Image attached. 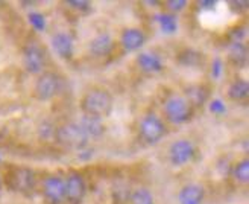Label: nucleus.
Masks as SVG:
<instances>
[{
	"label": "nucleus",
	"mask_w": 249,
	"mask_h": 204,
	"mask_svg": "<svg viewBox=\"0 0 249 204\" xmlns=\"http://www.w3.org/2000/svg\"><path fill=\"white\" fill-rule=\"evenodd\" d=\"M181 62L184 66H197L201 62V54L195 52L192 49H187L184 54H181Z\"/></svg>",
	"instance_id": "23"
},
{
	"label": "nucleus",
	"mask_w": 249,
	"mask_h": 204,
	"mask_svg": "<svg viewBox=\"0 0 249 204\" xmlns=\"http://www.w3.org/2000/svg\"><path fill=\"white\" fill-rule=\"evenodd\" d=\"M56 142L70 149H84L89 145V137L82 131L78 122H69L62 123L55 130Z\"/></svg>",
	"instance_id": "2"
},
{
	"label": "nucleus",
	"mask_w": 249,
	"mask_h": 204,
	"mask_svg": "<svg viewBox=\"0 0 249 204\" xmlns=\"http://www.w3.org/2000/svg\"><path fill=\"white\" fill-rule=\"evenodd\" d=\"M131 204H155V200L149 189L137 187L131 194Z\"/></svg>",
	"instance_id": "22"
},
{
	"label": "nucleus",
	"mask_w": 249,
	"mask_h": 204,
	"mask_svg": "<svg viewBox=\"0 0 249 204\" xmlns=\"http://www.w3.org/2000/svg\"><path fill=\"white\" fill-rule=\"evenodd\" d=\"M2 186H3V177L0 174V189H2Z\"/></svg>",
	"instance_id": "30"
},
{
	"label": "nucleus",
	"mask_w": 249,
	"mask_h": 204,
	"mask_svg": "<svg viewBox=\"0 0 249 204\" xmlns=\"http://www.w3.org/2000/svg\"><path fill=\"white\" fill-rule=\"evenodd\" d=\"M155 19L164 34H173L178 29V20L170 12H160V14L155 16Z\"/></svg>",
	"instance_id": "20"
},
{
	"label": "nucleus",
	"mask_w": 249,
	"mask_h": 204,
	"mask_svg": "<svg viewBox=\"0 0 249 204\" xmlns=\"http://www.w3.org/2000/svg\"><path fill=\"white\" fill-rule=\"evenodd\" d=\"M79 126L82 128V131L87 134V137H101L105 133V123L102 119L99 118H93V116H84L81 118V121L78 122Z\"/></svg>",
	"instance_id": "17"
},
{
	"label": "nucleus",
	"mask_w": 249,
	"mask_h": 204,
	"mask_svg": "<svg viewBox=\"0 0 249 204\" xmlns=\"http://www.w3.org/2000/svg\"><path fill=\"white\" fill-rule=\"evenodd\" d=\"M139 134L147 145H157L167 134V128L160 116L155 113H147L139 123Z\"/></svg>",
	"instance_id": "3"
},
{
	"label": "nucleus",
	"mask_w": 249,
	"mask_h": 204,
	"mask_svg": "<svg viewBox=\"0 0 249 204\" xmlns=\"http://www.w3.org/2000/svg\"><path fill=\"white\" fill-rule=\"evenodd\" d=\"M210 110H211V113H214V114H223L227 111V107H225V104H223V101L222 99H214V101H211L210 102Z\"/></svg>",
	"instance_id": "25"
},
{
	"label": "nucleus",
	"mask_w": 249,
	"mask_h": 204,
	"mask_svg": "<svg viewBox=\"0 0 249 204\" xmlns=\"http://www.w3.org/2000/svg\"><path fill=\"white\" fill-rule=\"evenodd\" d=\"M164 114L170 123L181 125L189 122L193 116V107L181 95H172L164 101Z\"/></svg>",
	"instance_id": "4"
},
{
	"label": "nucleus",
	"mask_w": 249,
	"mask_h": 204,
	"mask_svg": "<svg viewBox=\"0 0 249 204\" xmlns=\"http://www.w3.org/2000/svg\"><path fill=\"white\" fill-rule=\"evenodd\" d=\"M67 5L70 8H73V9L82 11V12L90 9V2H85V0H81V2H79V0H70V2H67Z\"/></svg>",
	"instance_id": "27"
},
{
	"label": "nucleus",
	"mask_w": 249,
	"mask_h": 204,
	"mask_svg": "<svg viewBox=\"0 0 249 204\" xmlns=\"http://www.w3.org/2000/svg\"><path fill=\"white\" fill-rule=\"evenodd\" d=\"M146 41V37L142 29L139 28H126L120 34V44L126 52H135L140 50Z\"/></svg>",
	"instance_id": "13"
},
{
	"label": "nucleus",
	"mask_w": 249,
	"mask_h": 204,
	"mask_svg": "<svg viewBox=\"0 0 249 204\" xmlns=\"http://www.w3.org/2000/svg\"><path fill=\"white\" fill-rule=\"evenodd\" d=\"M79 107L85 116L104 119L108 118L114 107V99L105 88L94 87L87 90L79 101Z\"/></svg>",
	"instance_id": "1"
},
{
	"label": "nucleus",
	"mask_w": 249,
	"mask_h": 204,
	"mask_svg": "<svg viewBox=\"0 0 249 204\" xmlns=\"http://www.w3.org/2000/svg\"><path fill=\"white\" fill-rule=\"evenodd\" d=\"M197 5H199V8H201V9H214L216 2L211 0V2H199Z\"/></svg>",
	"instance_id": "29"
},
{
	"label": "nucleus",
	"mask_w": 249,
	"mask_h": 204,
	"mask_svg": "<svg viewBox=\"0 0 249 204\" xmlns=\"http://www.w3.org/2000/svg\"><path fill=\"white\" fill-rule=\"evenodd\" d=\"M113 46H114L113 37H111L108 32H101V34L94 35L90 40V43H89V52L93 57L102 58V57H107V55L111 54Z\"/></svg>",
	"instance_id": "11"
},
{
	"label": "nucleus",
	"mask_w": 249,
	"mask_h": 204,
	"mask_svg": "<svg viewBox=\"0 0 249 204\" xmlns=\"http://www.w3.org/2000/svg\"><path fill=\"white\" fill-rule=\"evenodd\" d=\"M137 66L144 73H158L164 67L161 57L152 52H142L137 55Z\"/></svg>",
	"instance_id": "15"
},
{
	"label": "nucleus",
	"mask_w": 249,
	"mask_h": 204,
	"mask_svg": "<svg viewBox=\"0 0 249 204\" xmlns=\"http://www.w3.org/2000/svg\"><path fill=\"white\" fill-rule=\"evenodd\" d=\"M23 66L31 75H41L46 67L44 49L38 43H29L23 49Z\"/></svg>",
	"instance_id": "7"
},
{
	"label": "nucleus",
	"mask_w": 249,
	"mask_h": 204,
	"mask_svg": "<svg viewBox=\"0 0 249 204\" xmlns=\"http://www.w3.org/2000/svg\"><path fill=\"white\" fill-rule=\"evenodd\" d=\"M66 183V201L70 204H81L87 194V183L79 172H70L64 180Z\"/></svg>",
	"instance_id": "10"
},
{
	"label": "nucleus",
	"mask_w": 249,
	"mask_h": 204,
	"mask_svg": "<svg viewBox=\"0 0 249 204\" xmlns=\"http://www.w3.org/2000/svg\"><path fill=\"white\" fill-rule=\"evenodd\" d=\"M184 98L190 102V105L195 107H202L207 104V101L210 98L208 88L204 84H192L185 88V95Z\"/></svg>",
	"instance_id": "16"
},
{
	"label": "nucleus",
	"mask_w": 249,
	"mask_h": 204,
	"mask_svg": "<svg viewBox=\"0 0 249 204\" xmlns=\"http://www.w3.org/2000/svg\"><path fill=\"white\" fill-rule=\"evenodd\" d=\"M29 23L36 29V31H43L46 28V20L44 16L40 12H31L29 14Z\"/></svg>",
	"instance_id": "24"
},
{
	"label": "nucleus",
	"mask_w": 249,
	"mask_h": 204,
	"mask_svg": "<svg viewBox=\"0 0 249 204\" xmlns=\"http://www.w3.org/2000/svg\"><path fill=\"white\" fill-rule=\"evenodd\" d=\"M228 98L235 102H242L249 95V84L243 78H237L228 85Z\"/></svg>",
	"instance_id": "18"
},
{
	"label": "nucleus",
	"mask_w": 249,
	"mask_h": 204,
	"mask_svg": "<svg viewBox=\"0 0 249 204\" xmlns=\"http://www.w3.org/2000/svg\"><path fill=\"white\" fill-rule=\"evenodd\" d=\"M166 5L172 12H181L185 9L187 2L185 0H169V2H166Z\"/></svg>",
	"instance_id": "26"
},
{
	"label": "nucleus",
	"mask_w": 249,
	"mask_h": 204,
	"mask_svg": "<svg viewBox=\"0 0 249 204\" xmlns=\"http://www.w3.org/2000/svg\"><path fill=\"white\" fill-rule=\"evenodd\" d=\"M228 57H230V61L235 66H245L246 64V60H248V47L243 41H235V43H231L230 47H228Z\"/></svg>",
	"instance_id": "19"
},
{
	"label": "nucleus",
	"mask_w": 249,
	"mask_h": 204,
	"mask_svg": "<svg viewBox=\"0 0 249 204\" xmlns=\"http://www.w3.org/2000/svg\"><path fill=\"white\" fill-rule=\"evenodd\" d=\"M52 46L53 50L58 54V57L64 58V60H70L73 57L74 52V43L70 34L67 32H56L52 37Z\"/></svg>",
	"instance_id": "14"
},
{
	"label": "nucleus",
	"mask_w": 249,
	"mask_h": 204,
	"mask_svg": "<svg viewBox=\"0 0 249 204\" xmlns=\"http://www.w3.org/2000/svg\"><path fill=\"white\" fill-rule=\"evenodd\" d=\"M232 177H234V180L237 183L248 184V182H249V160H248V157L239 160L237 163L234 164Z\"/></svg>",
	"instance_id": "21"
},
{
	"label": "nucleus",
	"mask_w": 249,
	"mask_h": 204,
	"mask_svg": "<svg viewBox=\"0 0 249 204\" xmlns=\"http://www.w3.org/2000/svg\"><path fill=\"white\" fill-rule=\"evenodd\" d=\"M205 198V189L199 183H187L178 192L179 204H202Z\"/></svg>",
	"instance_id": "12"
},
{
	"label": "nucleus",
	"mask_w": 249,
	"mask_h": 204,
	"mask_svg": "<svg viewBox=\"0 0 249 204\" xmlns=\"http://www.w3.org/2000/svg\"><path fill=\"white\" fill-rule=\"evenodd\" d=\"M222 70H223L222 60L216 58V60L213 61V76H214V78H219V76L222 75Z\"/></svg>",
	"instance_id": "28"
},
{
	"label": "nucleus",
	"mask_w": 249,
	"mask_h": 204,
	"mask_svg": "<svg viewBox=\"0 0 249 204\" xmlns=\"http://www.w3.org/2000/svg\"><path fill=\"white\" fill-rule=\"evenodd\" d=\"M43 195L51 204H62L66 201V183L59 175H49L43 182Z\"/></svg>",
	"instance_id": "9"
},
{
	"label": "nucleus",
	"mask_w": 249,
	"mask_h": 204,
	"mask_svg": "<svg viewBox=\"0 0 249 204\" xmlns=\"http://www.w3.org/2000/svg\"><path fill=\"white\" fill-rule=\"evenodd\" d=\"M195 154H196V149L190 140L179 139V140H175L169 148V162L173 166L181 168V166H185L187 163H190L195 159Z\"/></svg>",
	"instance_id": "8"
},
{
	"label": "nucleus",
	"mask_w": 249,
	"mask_h": 204,
	"mask_svg": "<svg viewBox=\"0 0 249 204\" xmlns=\"http://www.w3.org/2000/svg\"><path fill=\"white\" fill-rule=\"evenodd\" d=\"M59 92H61V78L55 72L44 70L41 75H38V78H36L34 85V96L36 99L41 102L51 101L55 96H58Z\"/></svg>",
	"instance_id": "5"
},
{
	"label": "nucleus",
	"mask_w": 249,
	"mask_h": 204,
	"mask_svg": "<svg viewBox=\"0 0 249 204\" xmlns=\"http://www.w3.org/2000/svg\"><path fill=\"white\" fill-rule=\"evenodd\" d=\"M6 184L14 192L28 194L35 186V172L29 168H12L6 175Z\"/></svg>",
	"instance_id": "6"
}]
</instances>
